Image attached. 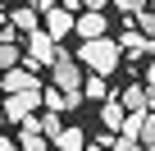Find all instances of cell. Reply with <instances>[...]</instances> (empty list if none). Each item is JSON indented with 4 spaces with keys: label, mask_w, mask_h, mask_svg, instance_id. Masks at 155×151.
Listing matches in <instances>:
<instances>
[{
    "label": "cell",
    "mask_w": 155,
    "mask_h": 151,
    "mask_svg": "<svg viewBox=\"0 0 155 151\" xmlns=\"http://www.w3.org/2000/svg\"><path fill=\"white\" fill-rule=\"evenodd\" d=\"M119 41H110V37H101V41H82V46H78V60H82L91 73H96V78H110V73L119 69Z\"/></svg>",
    "instance_id": "obj_1"
},
{
    "label": "cell",
    "mask_w": 155,
    "mask_h": 151,
    "mask_svg": "<svg viewBox=\"0 0 155 151\" xmlns=\"http://www.w3.org/2000/svg\"><path fill=\"white\" fill-rule=\"evenodd\" d=\"M50 83L64 92V96H82V69H78V55L59 50L55 64H50Z\"/></svg>",
    "instance_id": "obj_2"
},
{
    "label": "cell",
    "mask_w": 155,
    "mask_h": 151,
    "mask_svg": "<svg viewBox=\"0 0 155 151\" xmlns=\"http://www.w3.org/2000/svg\"><path fill=\"white\" fill-rule=\"evenodd\" d=\"M41 105V92H18V96H5V119L9 124H28Z\"/></svg>",
    "instance_id": "obj_3"
},
{
    "label": "cell",
    "mask_w": 155,
    "mask_h": 151,
    "mask_svg": "<svg viewBox=\"0 0 155 151\" xmlns=\"http://www.w3.org/2000/svg\"><path fill=\"white\" fill-rule=\"evenodd\" d=\"M55 55H59L55 37H46V28H37L28 37V64H55Z\"/></svg>",
    "instance_id": "obj_4"
},
{
    "label": "cell",
    "mask_w": 155,
    "mask_h": 151,
    "mask_svg": "<svg viewBox=\"0 0 155 151\" xmlns=\"http://www.w3.org/2000/svg\"><path fill=\"white\" fill-rule=\"evenodd\" d=\"M0 83H5V96H18V92H41V78L32 69H9L0 73Z\"/></svg>",
    "instance_id": "obj_5"
},
{
    "label": "cell",
    "mask_w": 155,
    "mask_h": 151,
    "mask_svg": "<svg viewBox=\"0 0 155 151\" xmlns=\"http://www.w3.org/2000/svg\"><path fill=\"white\" fill-rule=\"evenodd\" d=\"M73 23H78V19H73V9H64V5L46 9V37H55V41H59V37H68V32H73Z\"/></svg>",
    "instance_id": "obj_6"
},
{
    "label": "cell",
    "mask_w": 155,
    "mask_h": 151,
    "mask_svg": "<svg viewBox=\"0 0 155 151\" xmlns=\"http://www.w3.org/2000/svg\"><path fill=\"white\" fill-rule=\"evenodd\" d=\"M73 32L82 37V41H101V37H105V14H78Z\"/></svg>",
    "instance_id": "obj_7"
},
{
    "label": "cell",
    "mask_w": 155,
    "mask_h": 151,
    "mask_svg": "<svg viewBox=\"0 0 155 151\" xmlns=\"http://www.w3.org/2000/svg\"><path fill=\"white\" fill-rule=\"evenodd\" d=\"M37 23H41V9H37V5H18V9L9 14V28H14V32H28V37H32Z\"/></svg>",
    "instance_id": "obj_8"
},
{
    "label": "cell",
    "mask_w": 155,
    "mask_h": 151,
    "mask_svg": "<svg viewBox=\"0 0 155 151\" xmlns=\"http://www.w3.org/2000/svg\"><path fill=\"white\" fill-rule=\"evenodd\" d=\"M119 50H123V55H150V50H155V41H150V37H141L137 28H128V32L119 37Z\"/></svg>",
    "instance_id": "obj_9"
},
{
    "label": "cell",
    "mask_w": 155,
    "mask_h": 151,
    "mask_svg": "<svg viewBox=\"0 0 155 151\" xmlns=\"http://www.w3.org/2000/svg\"><path fill=\"white\" fill-rule=\"evenodd\" d=\"M55 151H87V133L78 124H64V133L55 137Z\"/></svg>",
    "instance_id": "obj_10"
},
{
    "label": "cell",
    "mask_w": 155,
    "mask_h": 151,
    "mask_svg": "<svg viewBox=\"0 0 155 151\" xmlns=\"http://www.w3.org/2000/svg\"><path fill=\"white\" fill-rule=\"evenodd\" d=\"M41 105H46L50 115H64V110H73V101H68L59 87H41Z\"/></svg>",
    "instance_id": "obj_11"
},
{
    "label": "cell",
    "mask_w": 155,
    "mask_h": 151,
    "mask_svg": "<svg viewBox=\"0 0 155 151\" xmlns=\"http://www.w3.org/2000/svg\"><path fill=\"white\" fill-rule=\"evenodd\" d=\"M101 119H105V128H123V119H128L123 101H119V96H110V101L101 105Z\"/></svg>",
    "instance_id": "obj_12"
},
{
    "label": "cell",
    "mask_w": 155,
    "mask_h": 151,
    "mask_svg": "<svg viewBox=\"0 0 155 151\" xmlns=\"http://www.w3.org/2000/svg\"><path fill=\"white\" fill-rule=\"evenodd\" d=\"M82 96H87V101H101V105H105V101H110V83H105V78H96V73H91V78L82 83Z\"/></svg>",
    "instance_id": "obj_13"
},
{
    "label": "cell",
    "mask_w": 155,
    "mask_h": 151,
    "mask_svg": "<svg viewBox=\"0 0 155 151\" xmlns=\"http://www.w3.org/2000/svg\"><path fill=\"white\" fill-rule=\"evenodd\" d=\"M141 124H146V110L128 115V119H123V128H119V137H128V142H141Z\"/></svg>",
    "instance_id": "obj_14"
},
{
    "label": "cell",
    "mask_w": 155,
    "mask_h": 151,
    "mask_svg": "<svg viewBox=\"0 0 155 151\" xmlns=\"http://www.w3.org/2000/svg\"><path fill=\"white\" fill-rule=\"evenodd\" d=\"M119 101H123V110H128V115H137V110H146V87H128Z\"/></svg>",
    "instance_id": "obj_15"
},
{
    "label": "cell",
    "mask_w": 155,
    "mask_h": 151,
    "mask_svg": "<svg viewBox=\"0 0 155 151\" xmlns=\"http://www.w3.org/2000/svg\"><path fill=\"white\" fill-rule=\"evenodd\" d=\"M0 69H18V41H0Z\"/></svg>",
    "instance_id": "obj_16"
},
{
    "label": "cell",
    "mask_w": 155,
    "mask_h": 151,
    "mask_svg": "<svg viewBox=\"0 0 155 151\" xmlns=\"http://www.w3.org/2000/svg\"><path fill=\"white\" fill-rule=\"evenodd\" d=\"M137 32L155 41V9H141V14H137Z\"/></svg>",
    "instance_id": "obj_17"
},
{
    "label": "cell",
    "mask_w": 155,
    "mask_h": 151,
    "mask_svg": "<svg viewBox=\"0 0 155 151\" xmlns=\"http://www.w3.org/2000/svg\"><path fill=\"white\" fill-rule=\"evenodd\" d=\"M18 151H50V146H46V137H37V133H18Z\"/></svg>",
    "instance_id": "obj_18"
},
{
    "label": "cell",
    "mask_w": 155,
    "mask_h": 151,
    "mask_svg": "<svg viewBox=\"0 0 155 151\" xmlns=\"http://www.w3.org/2000/svg\"><path fill=\"white\" fill-rule=\"evenodd\" d=\"M110 5H119V14H132V19H137V14L146 9V0H110Z\"/></svg>",
    "instance_id": "obj_19"
},
{
    "label": "cell",
    "mask_w": 155,
    "mask_h": 151,
    "mask_svg": "<svg viewBox=\"0 0 155 151\" xmlns=\"http://www.w3.org/2000/svg\"><path fill=\"white\" fill-rule=\"evenodd\" d=\"M105 5H110V0H78L82 14H105Z\"/></svg>",
    "instance_id": "obj_20"
},
{
    "label": "cell",
    "mask_w": 155,
    "mask_h": 151,
    "mask_svg": "<svg viewBox=\"0 0 155 151\" xmlns=\"http://www.w3.org/2000/svg\"><path fill=\"white\" fill-rule=\"evenodd\" d=\"M110 151H146L141 142H128V137H119V142H110Z\"/></svg>",
    "instance_id": "obj_21"
},
{
    "label": "cell",
    "mask_w": 155,
    "mask_h": 151,
    "mask_svg": "<svg viewBox=\"0 0 155 151\" xmlns=\"http://www.w3.org/2000/svg\"><path fill=\"white\" fill-rule=\"evenodd\" d=\"M110 142H114V137H96V142H91L87 151H110Z\"/></svg>",
    "instance_id": "obj_22"
},
{
    "label": "cell",
    "mask_w": 155,
    "mask_h": 151,
    "mask_svg": "<svg viewBox=\"0 0 155 151\" xmlns=\"http://www.w3.org/2000/svg\"><path fill=\"white\" fill-rule=\"evenodd\" d=\"M0 151H18V146H14V142L5 137V133H0Z\"/></svg>",
    "instance_id": "obj_23"
},
{
    "label": "cell",
    "mask_w": 155,
    "mask_h": 151,
    "mask_svg": "<svg viewBox=\"0 0 155 151\" xmlns=\"http://www.w3.org/2000/svg\"><path fill=\"white\" fill-rule=\"evenodd\" d=\"M146 78H150V87H155V50H150V73H146Z\"/></svg>",
    "instance_id": "obj_24"
},
{
    "label": "cell",
    "mask_w": 155,
    "mask_h": 151,
    "mask_svg": "<svg viewBox=\"0 0 155 151\" xmlns=\"http://www.w3.org/2000/svg\"><path fill=\"white\" fill-rule=\"evenodd\" d=\"M0 28H5V9H0Z\"/></svg>",
    "instance_id": "obj_25"
},
{
    "label": "cell",
    "mask_w": 155,
    "mask_h": 151,
    "mask_svg": "<svg viewBox=\"0 0 155 151\" xmlns=\"http://www.w3.org/2000/svg\"><path fill=\"white\" fill-rule=\"evenodd\" d=\"M0 119H5V105H0Z\"/></svg>",
    "instance_id": "obj_26"
},
{
    "label": "cell",
    "mask_w": 155,
    "mask_h": 151,
    "mask_svg": "<svg viewBox=\"0 0 155 151\" xmlns=\"http://www.w3.org/2000/svg\"><path fill=\"white\" fill-rule=\"evenodd\" d=\"M0 92H5V83H0Z\"/></svg>",
    "instance_id": "obj_27"
},
{
    "label": "cell",
    "mask_w": 155,
    "mask_h": 151,
    "mask_svg": "<svg viewBox=\"0 0 155 151\" xmlns=\"http://www.w3.org/2000/svg\"><path fill=\"white\" fill-rule=\"evenodd\" d=\"M150 5H155V0H150Z\"/></svg>",
    "instance_id": "obj_28"
}]
</instances>
